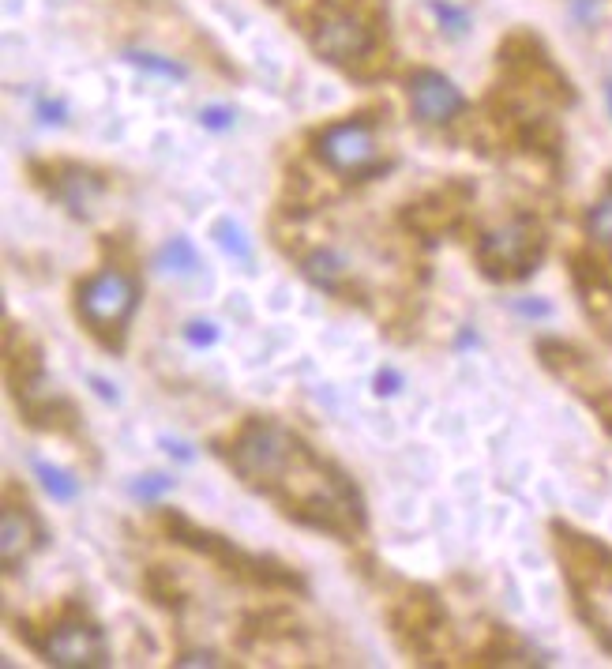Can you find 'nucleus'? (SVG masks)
<instances>
[{
    "label": "nucleus",
    "mask_w": 612,
    "mask_h": 669,
    "mask_svg": "<svg viewBox=\"0 0 612 669\" xmlns=\"http://www.w3.org/2000/svg\"><path fill=\"white\" fill-rule=\"evenodd\" d=\"M181 339L192 350H207V346L218 343V324L215 320H188V324L181 327Z\"/></svg>",
    "instance_id": "b1692460"
},
{
    "label": "nucleus",
    "mask_w": 612,
    "mask_h": 669,
    "mask_svg": "<svg viewBox=\"0 0 612 669\" xmlns=\"http://www.w3.org/2000/svg\"><path fill=\"white\" fill-rule=\"evenodd\" d=\"M312 49L323 61L338 64V68H357L376 53V27L365 12H357L350 4L327 0L312 16Z\"/></svg>",
    "instance_id": "39448f33"
},
{
    "label": "nucleus",
    "mask_w": 612,
    "mask_h": 669,
    "mask_svg": "<svg viewBox=\"0 0 612 669\" xmlns=\"http://www.w3.org/2000/svg\"><path fill=\"white\" fill-rule=\"evenodd\" d=\"M211 237H215L218 249L226 252L230 260H237V264L245 267V271H252V267H256V249H252V241H248L245 230H241V222H233L230 215H222L215 226H211Z\"/></svg>",
    "instance_id": "dca6fc26"
},
{
    "label": "nucleus",
    "mask_w": 612,
    "mask_h": 669,
    "mask_svg": "<svg viewBox=\"0 0 612 669\" xmlns=\"http://www.w3.org/2000/svg\"><path fill=\"white\" fill-rule=\"evenodd\" d=\"M470 200H474L470 185L447 181V185L432 188L429 196H421L417 203H410V207L402 211V226L414 230L417 237H425V241H436L440 234H451V230L459 226L462 215H466V207H470Z\"/></svg>",
    "instance_id": "f8f14e48"
},
{
    "label": "nucleus",
    "mask_w": 612,
    "mask_h": 669,
    "mask_svg": "<svg viewBox=\"0 0 612 669\" xmlns=\"http://www.w3.org/2000/svg\"><path fill=\"white\" fill-rule=\"evenodd\" d=\"M147 591L154 594V602H162V606L169 609H184V591L177 587V579H173V572L169 568H151L147 572Z\"/></svg>",
    "instance_id": "aec40b11"
},
{
    "label": "nucleus",
    "mask_w": 612,
    "mask_h": 669,
    "mask_svg": "<svg viewBox=\"0 0 612 669\" xmlns=\"http://www.w3.org/2000/svg\"><path fill=\"white\" fill-rule=\"evenodd\" d=\"M511 309L522 312V316H549L552 305H549V301H515Z\"/></svg>",
    "instance_id": "c85d7f7f"
},
{
    "label": "nucleus",
    "mask_w": 612,
    "mask_h": 669,
    "mask_svg": "<svg viewBox=\"0 0 612 669\" xmlns=\"http://www.w3.org/2000/svg\"><path fill=\"white\" fill-rule=\"evenodd\" d=\"M312 151L331 173L357 177V181L387 170V158L376 147V132H372L368 117H350V121H335V125L320 128L312 136Z\"/></svg>",
    "instance_id": "423d86ee"
},
{
    "label": "nucleus",
    "mask_w": 612,
    "mask_h": 669,
    "mask_svg": "<svg viewBox=\"0 0 612 669\" xmlns=\"http://www.w3.org/2000/svg\"><path fill=\"white\" fill-rule=\"evenodd\" d=\"M402 373L398 369H391V365H383L380 373H376V380H372V388H376V395H383V399H391V395H398L402 391Z\"/></svg>",
    "instance_id": "a878e982"
},
{
    "label": "nucleus",
    "mask_w": 612,
    "mask_h": 669,
    "mask_svg": "<svg viewBox=\"0 0 612 669\" xmlns=\"http://www.w3.org/2000/svg\"><path fill=\"white\" fill-rule=\"evenodd\" d=\"M91 388L106 399V403H117V391H113V384L109 380H102V376H91Z\"/></svg>",
    "instance_id": "7c9ffc66"
},
{
    "label": "nucleus",
    "mask_w": 612,
    "mask_h": 669,
    "mask_svg": "<svg viewBox=\"0 0 612 669\" xmlns=\"http://www.w3.org/2000/svg\"><path fill=\"white\" fill-rule=\"evenodd\" d=\"M218 452L252 493L271 500L293 523L338 542H357L365 534L361 489L282 421L248 418Z\"/></svg>",
    "instance_id": "f257e3e1"
},
{
    "label": "nucleus",
    "mask_w": 612,
    "mask_h": 669,
    "mask_svg": "<svg viewBox=\"0 0 612 669\" xmlns=\"http://www.w3.org/2000/svg\"><path fill=\"white\" fill-rule=\"evenodd\" d=\"M605 98H609V113H612V79L605 83Z\"/></svg>",
    "instance_id": "2f4dec72"
},
{
    "label": "nucleus",
    "mask_w": 612,
    "mask_h": 669,
    "mask_svg": "<svg viewBox=\"0 0 612 669\" xmlns=\"http://www.w3.org/2000/svg\"><path fill=\"white\" fill-rule=\"evenodd\" d=\"M233 121H237V113L230 106H203L199 109V125L207 128V132H230Z\"/></svg>",
    "instance_id": "393cba45"
},
{
    "label": "nucleus",
    "mask_w": 612,
    "mask_h": 669,
    "mask_svg": "<svg viewBox=\"0 0 612 669\" xmlns=\"http://www.w3.org/2000/svg\"><path fill=\"white\" fill-rule=\"evenodd\" d=\"M586 230H590L594 241H601V245H609L612 249V188L594 203V207H590V215H586Z\"/></svg>",
    "instance_id": "4be33fe9"
},
{
    "label": "nucleus",
    "mask_w": 612,
    "mask_h": 669,
    "mask_svg": "<svg viewBox=\"0 0 612 669\" xmlns=\"http://www.w3.org/2000/svg\"><path fill=\"white\" fill-rule=\"evenodd\" d=\"M34 651L46 658L49 666L57 669H98L109 666V647H106V632L83 617L76 606L64 613L61 621L46 628V636L34 639Z\"/></svg>",
    "instance_id": "0eeeda50"
},
{
    "label": "nucleus",
    "mask_w": 612,
    "mask_h": 669,
    "mask_svg": "<svg viewBox=\"0 0 612 669\" xmlns=\"http://www.w3.org/2000/svg\"><path fill=\"white\" fill-rule=\"evenodd\" d=\"M391 624H395L398 643L410 654H421V658L436 654L440 643L447 639V613L444 606L436 602V594L429 591L406 594V598L398 602Z\"/></svg>",
    "instance_id": "9d476101"
},
{
    "label": "nucleus",
    "mask_w": 612,
    "mask_h": 669,
    "mask_svg": "<svg viewBox=\"0 0 612 669\" xmlns=\"http://www.w3.org/2000/svg\"><path fill=\"white\" fill-rule=\"evenodd\" d=\"M154 267L169 271V275H192V271H199V252L188 237H173L154 252Z\"/></svg>",
    "instance_id": "f3484780"
},
{
    "label": "nucleus",
    "mask_w": 612,
    "mask_h": 669,
    "mask_svg": "<svg viewBox=\"0 0 612 669\" xmlns=\"http://www.w3.org/2000/svg\"><path fill=\"white\" fill-rule=\"evenodd\" d=\"M34 474H38L42 489H46L57 504H72V500H79V478H72L64 467L46 463V459H34Z\"/></svg>",
    "instance_id": "a211bd4d"
},
{
    "label": "nucleus",
    "mask_w": 612,
    "mask_h": 669,
    "mask_svg": "<svg viewBox=\"0 0 612 669\" xmlns=\"http://www.w3.org/2000/svg\"><path fill=\"white\" fill-rule=\"evenodd\" d=\"M162 527H166V534L177 545L192 549V553L207 557V561H215L218 568H222L226 576L237 579V583H252V587H263V591H278V587H282V591H301V587H305L293 568H286V564H278V561H267V557H256V553L233 545L230 538H222L215 530L196 527V523L181 512H162Z\"/></svg>",
    "instance_id": "f03ea898"
},
{
    "label": "nucleus",
    "mask_w": 612,
    "mask_h": 669,
    "mask_svg": "<svg viewBox=\"0 0 612 669\" xmlns=\"http://www.w3.org/2000/svg\"><path fill=\"white\" fill-rule=\"evenodd\" d=\"M128 64H136L143 72H151V76H162V79H184L188 76V68L181 61H173V57H162V53H147V49H128L124 53Z\"/></svg>",
    "instance_id": "6ab92c4d"
},
{
    "label": "nucleus",
    "mask_w": 612,
    "mask_h": 669,
    "mask_svg": "<svg viewBox=\"0 0 612 669\" xmlns=\"http://www.w3.org/2000/svg\"><path fill=\"white\" fill-rule=\"evenodd\" d=\"M136 305L139 286L124 267H106L76 286V316L106 350H124Z\"/></svg>",
    "instance_id": "7ed1b4c3"
},
{
    "label": "nucleus",
    "mask_w": 612,
    "mask_h": 669,
    "mask_svg": "<svg viewBox=\"0 0 612 669\" xmlns=\"http://www.w3.org/2000/svg\"><path fill=\"white\" fill-rule=\"evenodd\" d=\"M173 666H181V669H192V666H230L226 658L218 651H184Z\"/></svg>",
    "instance_id": "bb28decb"
},
{
    "label": "nucleus",
    "mask_w": 612,
    "mask_h": 669,
    "mask_svg": "<svg viewBox=\"0 0 612 669\" xmlns=\"http://www.w3.org/2000/svg\"><path fill=\"white\" fill-rule=\"evenodd\" d=\"M42 545H46L42 519L31 508V500L8 482L4 508H0V564H4V572H19Z\"/></svg>",
    "instance_id": "6e6552de"
},
{
    "label": "nucleus",
    "mask_w": 612,
    "mask_h": 669,
    "mask_svg": "<svg viewBox=\"0 0 612 669\" xmlns=\"http://www.w3.org/2000/svg\"><path fill=\"white\" fill-rule=\"evenodd\" d=\"M537 358H541V365L552 376H560L564 384H571V391H579L582 399L597 410V418L605 421V429L612 433V388L605 380H597L590 361L582 358L575 346L560 343V339H541L537 343Z\"/></svg>",
    "instance_id": "1a4fd4ad"
},
{
    "label": "nucleus",
    "mask_w": 612,
    "mask_h": 669,
    "mask_svg": "<svg viewBox=\"0 0 612 669\" xmlns=\"http://www.w3.org/2000/svg\"><path fill=\"white\" fill-rule=\"evenodd\" d=\"M429 12L436 16L440 31H447L451 38H462L470 31V12L459 8V4H451V0H429Z\"/></svg>",
    "instance_id": "412c9836"
},
{
    "label": "nucleus",
    "mask_w": 612,
    "mask_h": 669,
    "mask_svg": "<svg viewBox=\"0 0 612 669\" xmlns=\"http://www.w3.org/2000/svg\"><path fill=\"white\" fill-rule=\"evenodd\" d=\"M406 98H410V109L421 125H451L466 109L459 87L444 72H432V68H421L406 79Z\"/></svg>",
    "instance_id": "4468645a"
},
{
    "label": "nucleus",
    "mask_w": 612,
    "mask_h": 669,
    "mask_svg": "<svg viewBox=\"0 0 612 669\" xmlns=\"http://www.w3.org/2000/svg\"><path fill=\"white\" fill-rule=\"evenodd\" d=\"M301 271L308 275L312 286H320V290H327V294L353 301L350 297L353 294L350 267H346V260H342L335 249H312L305 260H301Z\"/></svg>",
    "instance_id": "2eb2a0df"
},
{
    "label": "nucleus",
    "mask_w": 612,
    "mask_h": 669,
    "mask_svg": "<svg viewBox=\"0 0 612 669\" xmlns=\"http://www.w3.org/2000/svg\"><path fill=\"white\" fill-rule=\"evenodd\" d=\"M549 237L537 226L534 218H515L500 230H492L477 241V267L481 275L492 282H519L526 275H534L541 256H545Z\"/></svg>",
    "instance_id": "20e7f679"
},
{
    "label": "nucleus",
    "mask_w": 612,
    "mask_h": 669,
    "mask_svg": "<svg viewBox=\"0 0 612 669\" xmlns=\"http://www.w3.org/2000/svg\"><path fill=\"white\" fill-rule=\"evenodd\" d=\"M128 489H132L136 500L151 504V500H162L166 493H173V478H169V474H143V478H136Z\"/></svg>",
    "instance_id": "5701e85b"
},
{
    "label": "nucleus",
    "mask_w": 612,
    "mask_h": 669,
    "mask_svg": "<svg viewBox=\"0 0 612 669\" xmlns=\"http://www.w3.org/2000/svg\"><path fill=\"white\" fill-rule=\"evenodd\" d=\"M556 534V557L564 564L567 579L575 591H586V587H612V549L601 545L590 534H579L571 527H552Z\"/></svg>",
    "instance_id": "9b49d317"
},
{
    "label": "nucleus",
    "mask_w": 612,
    "mask_h": 669,
    "mask_svg": "<svg viewBox=\"0 0 612 669\" xmlns=\"http://www.w3.org/2000/svg\"><path fill=\"white\" fill-rule=\"evenodd\" d=\"M31 173L34 181L46 188L57 203H64L72 215H87L91 203L106 188L102 173L91 170V166H79V162H34Z\"/></svg>",
    "instance_id": "ddd939ff"
},
{
    "label": "nucleus",
    "mask_w": 612,
    "mask_h": 669,
    "mask_svg": "<svg viewBox=\"0 0 612 669\" xmlns=\"http://www.w3.org/2000/svg\"><path fill=\"white\" fill-rule=\"evenodd\" d=\"M38 117H42V125H64L68 109H64V102H53V98H38Z\"/></svg>",
    "instance_id": "cd10ccee"
},
{
    "label": "nucleus",
    "mask_w": 612,
    "mask_h": 669,
    "mask_svg": "<svg viewBox=\"0 0 612 669\" xmlns=\"http://www.w3.org/2000/svg\"><path fill=\"white\" fill-rule=\"evenodd\" d=\"M162 448H166L169 455H177L181 463H192V459H196V452H188V444H181V440H169V436H162Z\"/></svg>",
    "instance_id": "c756f323"
}]
</instances>
